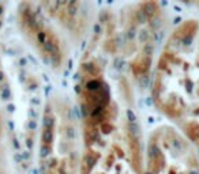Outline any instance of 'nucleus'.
<instances>
[{
    "label": "nucleus",
    "instance_id": "obj_1",
    "mask_svg": "<svg viewBox=\"0 0 199 174\" xmlns=\"http://www.w3.org/2000/svg\"><path fill=\"white\" fill-rule=\"evenodd\" d=\"M76 90L83 144L79 174H146L128 85L106 60L85 56Z\"/></svg>",
    "mask_w": 199,
    "mask_h": 174
},
{
    "label": "nucleus",
    "instance_id": "obj_2",
    "mask_svg": "<svg viewBox=\"0 0 199 174\" xmlns=\"http://www.w3.org/2000/svg\"><path fill=\"white\" fill-rule=\"evenodd\" d=\"M153 101L157 109L199 150L198 21H184L168 37L154 69Z\"/></svg>",
    "mask_w": 199,
    "mask_h": 174
},
{
    "label": "nucleus",
    "instance_id": "obj_3",
    "mask_svg": "<svg viewBox=\"0 0 199 174\" xmlns=\"http://www.w3.org/2000/svg\"><path fill=\"white\" fill-rule=\"evenodd\" d=\"M82 131L68 99L55 95L46 102L40 132V174H79Z\"/></svg>",
    "mask_w": 199,
    "mask_h": 174
},
{
    "label": "nucleus",
    "instance_id": "obj_4",
    "mask_svg": "<svg viewBox=\"0 0 199 174\" xmlns=\"http://www.w3.org/2000/svg\"><path fill=\"white\" fill-rule=\"evenodd\" d=\"M144 169L146 174H199V158L182 132L160 127L149 137Z\"/></svg>",
    "mask_w": 199,
    "mask_h": 174
},
{
    "label": "nucleus",
    "instance_id": "obj_5",
    "mask_svg": "<svg viewBox=\"0 0 199 174\" xmlns=\"http://www.w3.org/2000/svg\"><path fill=\"white\" fill-rule=\"evenodd\" d=\"M18 25L26 41L51 68L64 67L68 57L67 40L56 29L57 23L45 11L43 3L19 4Z\"/></svg>",
    "mask_w": 199,
    "mask_h": 174
},
{
    "label": "nucleus",
    "instance_id": "obj_6",
    "mask_svg": "<svg viewBox=\"0 0 199 174\" xmlns=\"http://www.w3.org/2000/svg\"><path fill=\"white\" fill-rule=\"evenodd\" d=\"M43 7L53 19L60 25L70 37L79 38L85 34L89 25V4L75 2H52L43 3Z\"/></svg>",
    "mask_w": 199,
    "mask_h": 174
},
{
    "label": "nucleus",
    "instance_id": "obj_7",
    "mask_svg": "<svg viewBox=\"0 0 199 174\" xmlns=\"http://www.w3.org/2000/svg\"><path fill=\"white\" fill-rule=\"evenodd\" d=\"M4 85H3V82H2V78H0V139H2V136H3V132H4V125H5V109L7 107L4 106Z\"/></svg>",
    "mask_w": 199,
    "mask_h": 174
},
{
    "label": "nucleus",
    "instance_id": "obj_8",
    "mask_svg": "<svg viewBox=\"0 0 199 174\" xmlns=\"http://www.w3.org/2000/svg\"><path fill=\"white\" fill-rule=\"evenodd\" d=\"M0 174H5V171H4V169H3V166H2V163H0Z\"/></svg>",
    "mask_w": 199,
    "mask_h": 174
}]
</instances>
